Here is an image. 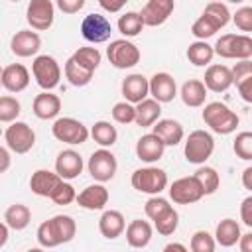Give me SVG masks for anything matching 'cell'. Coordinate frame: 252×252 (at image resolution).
I'll list each match as a JSON object with an SVG mask.
<instances>
[{
  "instance_id": "cell-1",
  "label": "cell",
  "mask_w": 252,
  "mask_h": 252,
  "mask_svg": "<svg viewBox=\"0 0 252 252\" xmlns=\"http://www.w3.org/2000/svg\"><path fill=\"white\" fill-rule=\"evenodd\" d=\"M77 234V222L69 215H55L37 226L35 238L43 248H55L59 244L71 242Z\"/></svg>"
},
{
  "instance_id": "cell-2",
  "label": "cell",
  "mask_w": 252,
  "mask_h": 252,
  "mask_svg": "<svg viewBox=\"0 0 252 252\" xmlns=\"http://www.w3.org/2000/svg\"><path fill=\"white\" fill-rule=\"evenodd\" d=\"M203 122L215 132V134H220V136H226V134H232L238 126V116L234 110H230L224 102H209L205 104L203 108Z\"/></svg>"
},
{
  "instance_id": "cell-3",
  "label": "cell",
  "mask_w": 252,
  "mask_h": 252,
  "mask_svg": "<svg viewBox=\"0 0 252 252\" xmlns=\"http://www.w3.org/2000/svg\"><path fill=\"white\" fill-rule=\"evenodd\" d=\"M215 55L224 59H250L252 37L246 33H224L215 43Z\"/></svg>"
},
{
  "instance_id": "cell-4",
  "label": "cell",
  "mask_w": 252,
  "mask_h": 252,
  "mask_svg": "<svg viewBox=\"0 0 252 252\" xmlns=\"http://www.w3.org/2000/svg\"><path fill=\"white\" fill-rule=\"evenodd\" d=\"M215 152V140L207 130H193L183 146L185 159L195 165H203Z\"/></svg>"
},
{
  "instance_id": "cell-5",
  "label": "cell",
  "mask_w": 252,
  "mask_h": 252,
  "mask_svg": "<svg viewBox=\"0 0 252 252\" xmlns=\"http://www.w3.org/2000/svg\"><path fill=\"white\" fill-rule=\"evenodd\" d=\"M130 183L136 191L146 193V195H159L165 187H167V173L161 167L156 165H148V167H140L132 173Z\"/></svg>"
},
{
  "instance_id": "cell-6",
  "label": "cell",
  "mask_w": 252,
  "mask_h": 252,
  "mask_svg": "<svg viewBox=\"0 0 252 252\" xmlns=\"http://www.w3.org/2000/svg\"><path fill=\"white\" fill-rule=\"evenodd\" d=\"M51 134L55 140H59L63 144L81 146L89 140L91 130L81 120L71 118V116H63V118H55V122L51 126Z\"/></svg>"
},
{
  "instance_id": "cell-7",
  "label": "cell",
  "mask_w": 252,
  "mask_h": 252,
  "mask_svg": "<svg viewBox=\"0 0 252 252\" xmlns=\"http://www.w3.org/2000/svg\"><path fill=\"white\" fill-rule=\"evenodd\" d=\"M106 57L110 65L116 69H132L134 65L140 63L142 53L136 43H132L128 37H122V39L110 41V45L106 47Z\"/></svg>"
},
{
  "instance_id": "cell-8",
  "label": "cell",
  "mask_w": 252,
  "mask_h": 252,
  "mask_svg": "<svg viewBox=\"0 0 252 252\" xmlns=\"http://www.w3.org/2000/svg\"><path fill=\"white\" fill-rule=\"evenodd\" d=\"M32 75L43 91H53L61 81V67L51 55H35L32 63Z\"/></svg>"
},
{
  "instance_id": "cell-9",
  "label": "cell",
  "mask_w": 252,
  "mask_h": 252,
  "mask_svg": "<svg viewBox=\"0 0 252 252\" xmlns=\"http://www.w3.org/2000/svg\"><path fill=\"white\" fill-rule=\"evenodd\" d=\"M4 142L14 154H28L35 144V132L28 122L14 120L4 132Z\"/></svg>"
},
{
  "instance_id": "cell-10",
  "label": "cell",
  "mask_w": 252,
  "mask_h": 252,
  "mask_svg": "<svg viewBox=\"0 0 252 252\" xmlns=\"http://www.w3.org/2000/svg\"><path fill=\"white\" fill-rule=\"evenodd\" d=\"M87 169L91 173V177L94 181H100V183H106L114 177L116 169H118V161H116V156L106 150V148H100L96 152L91 154L89 161H87Z\"/></svg>"
},
{
  "instance_id": "cell-11",
  "label": "cell",
  "mask_w": 252,
  "mask_h": 252,
  "mask_svg": "<svg viewBox=\"0 0 252 252\" xmlns=\"http://www.w3.org/2000/svg\"><path fill=\"white\" fill-rule=\"evenodd\" d=\"M169 199L177 205H191L197 203L205 197L199 181L195 175H187V177H179L169 185Z\"/></svg>"
},
{
  "instance_id": "cell-12",
  "label": "cell",
  "mask_w": 252,
  "mask_h": 252,
  "mask_svg": "<svg viewBox=\"0 0 252 252\" xmlns=\"http://www.w3.org/2000/svg\"><path fill=\"white\" fill-rule=\"evenodd\" d=\"M26 20L32 26V30L47 32L55 20V4L51 0H30Z\"/></svg>"
},
{
  "instance_id": "cell-13",
  "label": "cell",
  "mask_w": 252,
  "mask_h": 252,
  "mask_svg": "<svg viewBox=\"0 0 252 252\" xmlns=\"http://www.w3.org/2000/svg\"><path fill=\"white\" fill-rule=\"evenodd\" d=\"M110 33H112V24L102 14H94V12L87 14L81 22V35L89 43H102L110 39Z\"/></svg>"
},
{
  "instance_id": "cell-14",
  "label": "cell",
  "mask_w": 252,
  "mask_h": 252,
  "mask_svg": "<svg viewBox=\"0 0 252 252\" xmlns=\"http://www.w3.org/2000/svg\"><path fill=\"white\" fill-rule=\"evenodd\" d=\"M173 10H175V0H148L140 14L146 26L158 28L169 20Z\"/></svg>"
},
{
  "instance_id": "cell-15",
  "label": "cell",
  "mask_w": 252,
  "mask_h": 252,
  "mask_svg": "<svg viewBox=\"0 0 252 252\" xmlns=\"http://www.w3.org/2000/svg\"><path fill=\"white\" fill-rule=\"evenodd\" d=\"M10 49L16 57H32L37 55V51L41 49V37L37 32L32 30H20L12 35L10 41Z\"/></svg>"
},
{
  "instance_id": "cell-16",
  "label": "cell",
  "mask_w": 252,
  "mask_h": 252,
  "mask_svg": "<svg viewBox=\"0 0 252 252\" xmlns=\"http://www.w3.org/2000/svg\"><path fill=\"white\" fill-rule=\"evenodd\" d=\"M120 91H122L124 100L138 104L144 98H148V94H150V79L144 77L142 73H132L122 81Z\"/></svg>"
},
{
  "instance_id": "cell-17",
  "label": "cell",
  "mask_w": 252,
  "mask_h": 252,
  "mask_svg": "<svg viewBox=\"0 0 252 252\" xmlns=\"http://www.w3.org/2000/svg\"><path fill=\"white\" fill-rule=\"evenodd\" d=\"M165 148L167 146L163 144V140L158 134L150 132V134H144L142 138H138V142H136V156H138V159H142L146 163H154V161L163 158Z\"/></svg>"
},
{
  "instance_id": "cell-18",
  "label": "cell",
  "mask_w": 252,
  "mask_h": 252,
  "mask_svg": "<svg viewBox=\"0 0 252 252\" xmlns=\"http://www.w3.org/2000/svg\"><path fill=\"white\" fill-rule=\"evenodd\" d=\"M203 83L209 91L213 93H224L228 91L232 85H234V79H232V69L226 67V65H209L207 71H205V77H203Z\"/></svg>"
},
{
  "instance_id": "cell-19",
  "label": "cell",
  "mask_w": 252,
  "mask_h": 252,
  "mask_svg": "<svg viewBox=\"0 0 252 252\" xmlns=\"http://www.w3.org/2000/svg\"><path fill=\"white\" fill-rule=\"evenodd\" d=\"M0 81L8 93H22L30 85V71L22 63H12L2 69Z\"/></svg>"
},
{
  "instance_id": "cell-20",
  "label": "cell",
  "mask_w": 252,
  "mask_h": 252,
  "mask_svg": "<svg viewBox=\"0 0 252 252\" xmlns=\"http://www.w3.org/2000/svg\"><path fill=\"white\" fill-rule=\"evenodd\" d=\"M150 94H152V98H156L159 102H171L177 94L175 79L165 71L154 73L150 79Z\"/></svg>"
},
{
  "instance_id": "cell-21",
  "label": "cell",
  "mask_w": 252,
  "mask_h": 252,
  "mask_svg": "<svg viewBox=\"0 0 252 252\" xmlns=\"http://www.w3.org/2000/svg\"><path fill=\"white\" fill-rule=\"evenodd\" d=\"M83 165H85V163H83V158H81V154L75 152V150H63V152H59L57 158H55V171H57L63 179H67V181L79 177L81 171H83Z\"/></svg>"
},
{
  "instance_id": "cell-22",
  "label": "cell",
  "mask_w": 252,
  "mask_h": 252,
  "mask_svg": "<svg viewBox=\"0 0 252 252\" xmlns=\"http://www.w3.org/2000/svg\"><path fill=\"white\" fill-rule=\"evenodd\" d=\"M61 181H63V177L57 171L35 169L30 177V189H32V193H35L39 197H51Z\"/></svg>"
},
{
  "instance_id": "cell-23",
  "label": "cell",
  "mask_w": 252,
  "mask_h": 252,
  "mask_svg": "<svg viewBox=\"0 0 252 252\" xmlns=\"http://www.w3.org/2000/svg\"><path fill=\"white\" fill-rule=\"evenodd\" d=\"M77 203H79V207H83L87 211H102L108 203V189L100 181H96L94 185L85 187L77 195Z\"/></svg>"
},
{
  "instance_id": "cell-24",
  "label": "cell",
  "mask_w": 252,
  "mask_h": 252,
  "mask_svg": "<svg viewBox=\"0 0 252 252\" xmlns=\"http://www.w3.org/2000/svg\"><path fill=\"white\" fill-rule=\"evenodd\" d=\"M32 110L39 120H53L61 112V98L51 91H43L33 98Z\"/></svg>"
},
{
  "instance_id": "cell-25",
  "label": "cell",
  "mask_w": 252,
  "mask_h": 252,
  "mask_svg": "<svg viewBox=\"0 0 252 252\" xmlns=\"http://www.w3.org/2000/svg\"><path fill=\"white\" fill-rule=\"evenodd\" d=\"M98 230L104 238L108 240H114L118 238L124 230H126V220H124V215L120 211H114V209H108L100 215L98 219Z\"/></svg>"
},
{
  "instance_id": "cell-26",
  "label": "cell",
  "mask_w": 252,
  "mask_h": 252,
  "mask_svg": "<svg viewBox=\"0 0 252 252\" xmlns=\"http://www.w3.org/2000/svg\"><path fill=\"white\" fill-rule=\"evenodd\" d=\"M207 91H209V89L205 87L203 81H199V79H189V81H185V83L181 85L179 96H181V100H183L185 106H189V108H199V106H203L205 100H207Z\"/></svg>"
},
{
  "instance_id": "cell-27",
  "label": "cell",
  "mask_w": 252,
  "mask_h": 252,
  "mask_svg": "<svg viewBox=\"0 0 252 252\" xmlns=\"http://www.w3.org/2000/svg\"><path fill=\"white\" fill-rule=\"evenodd\" d=\"M152 132L158 134V136L163 140L165 146H177V144L183 140V136H185L181 122H177V120H173V118H159V120L152 126Z\"/></svg>"
},
{
  "instance_id": "cell-28",
  "label": "cell",
  "mask_w": 252,
  "mask_h": 252,
  "mask_svg": "<svg viewBox=\"0 0 252 252\" xmlns=\"http://www.w3.org/2000/svg\"><path fill=\"white\" fill-rule=\"evenodd\" d=\"M152 234H154L152 224L148 220H142V219H134L126 226V242L132 248H146L152 240Z\"/></svg>"
},
{
  "instance_id": "cell-29",
  "label": "cell",
  "mask_w": 252,
  "mask_h": 252,
  "mask_svg": "<svg viewBox=\"0 0 252 252\" xmlns=\"http://www.w3.org/2000/svg\"><path fill=\"white\" fill-rule=\"evenodd\" d=\"M161 116V102L156 98H144L136 104V124L142 128L154 126Z\"/></svg>"
},
{
  "instance_id": "cell-30",
  "label": "cell",
  "mask_w": 252,
  "mask_h": 252,
  "mask_svg": "<svg viewBox=\"0 0 252 252\" xmlns=\"http://www.w3.org/2000/svg\"><path fill=\"white\" fill-rule=\"evenodd\" d=\"M242 232H240V224L234 220V219H222L219 224H217V230H215V240L217 244L224 246V248H230L234 244H238Z\"/></svg>"
},
{
  "instance_id": "cell-31",
  "label": "cell",
  "mask_w": 252,
  "mask_h": 252,
  "mask_svg": "<svg viewBox=\"0 0 252 252\" xmlns=\"http://www.w3.org/2000/svg\"><path fill=\"white\" fill-rule=\"evenodd\" d=\"M213 57H215V45H209L207 39H197V41L189 43V47H187V59L195 67L211 65Z\"/></svg>"
},
{
  "instance_id": "cell-32",
  "label": "cell",
  "mask_w": 252,
  "mask_h": 252,
  "mask_svg": "<svg viewBox=\"0 0 252 252\" xmlns=\"http://www.w3.org/2000/svg\"><path fill=\"white\" fill-rule=\"evenodd\" d=\"M30 220H32V211L24 203H14L4 211V222H8L12 230H24L30 224Z\"/></svg>"
},
{
  "instance_id": "cell-33",
  "label": "cell",
  "mask_w": 252,
  "mask_h": 252,
  "mask_svg": "<svg viewBox=\"0 0 252 252\" xmlns=\"http://www.w3.org/2000/svg\"><path fill=\"white\" fill-rule=\"evenodd\" d=\"M63 73H65V79H67L73 87H85V85H89L91 79H93V75H94V71L83 67V65H81L79 61H75L73 57H69V59L65 61Z\"/></svg>"
},
{
  "instance_id": "cell-34",
  "label": "cell",
  "mask_w": 252,
  "mask_h": 252,
  "mask_svg": "<svg viewBox=\"0 0 252 252\" xmlns=\"http://www.w3.org/2000/svg\"><path fill=\"white\" fill-rule=\"evenodd\" d=\"M91 136H93V140H94L100 148H110V146H114L116 140H118L116 128H114L110 122H106V120L94 122L93 128H91Z\"/></svg>"
},
{
  "instance_id": "cell-35",
  "label": "cell",
  "mask_w": 252,
  "mask_h": 252,
  "mask_svg": "<svg viewBox=\"0 0 252 252\" xmlns=\"http://www.w3.org/2000/svg\"><path fill=\"white\" fill-rule=\"evenodd\" d=\"M144 18L140 12H126L120 16L118 20V32L124 35V37H136L140 35V32L144 30Z\"/></svg>"
},
{
  "instance_id": "cell-36",
  "label": "cell",
  "mask_w": 252,
  "mask_h": 252,
  "mask_svg": "<svg viewBox=\"0 0 252 252\" xmlns=\"http://www.w3.org/2000/svg\"><path fill=\"white\" fill-rule=\"evenodd\" d=\"M193 175L197 177V181H199V185H201V189H203L205 195H213L219 189V185H220V175L217 173V169L215 167H209L205 163L199 165V169Z\"/></svg>"
},
{
  "instance_id": "cell-37",
  "label": "cell",
  "mask_w": 252,
  "mask_h": 252,
  "mask_svg": "<svg viewBox=\"0 0 252 252\" xmlns=\"http://www.w3.org/2000/svg\"><path fill=\"white\" fill-rule=\"evenodd\" d=\"M179 224V213L173 207H167L158 219H154V228L161 234V236H169L177 230Z\"/></svg>"
},
{
  "instance_id": "cell-38",
  "label": "cell",
  "mask_w": 252,
  "mask_h": 252,
  "mask_svg": "<svg viewBox=\"0 0 252 252\" xmlns=\"http://www.w3.org/2000/svg\"><path fill=\"white\" fill-rule=\"evenodd\" d=\"M20 112H22V104L18 98H14L10 94L0 96V122L10 124L20 116Z\"/></svg>"
},
{
  "instance_id": "cell-39",
  "label": "cell",
  "mask_w": 252,
  "mask_h": 252,
  "mask_svg": "<svg viewBox=\"0 0 252 252\" xmlns=\"http://www.w3.org/2000/svg\"><path fill=\"white\" fill-rule=\"evenodd\" d=\"M219 30H220V28H219L207 14H201V16L193 22V26H191V33H193L197 39H209V37H213Z\"/></svg>"
},
{
  "instance_id": "cell-40",
  "label": "cell",
  "mask_w": 252,
  "mask_h": 252,
  "mask_svg": "<svg viewBox=\"0 0 252 252\" xmlns=\"http://www.w3.org/2000/svg\"><path fill=\"white\" fill-rule=\"evenodd\" d=\"M71 57L91 71H96V67L100 65V59H102V55L96 47H79Z\"/></svg>"
},
{
  "instance_id": "cell-41",
  "label": "cell",
  "mask_w": 252,
  "mask_h": 252,
  "mask_svg": "<svg viewBox=\"0 0 252 252\" xmlns=\"http://www.w3.org/2000/svg\"><path fill=\"white\" fill-rule=\"evenodd\" d=\"M203 14H207L219 28H224L232 20V14L228 12L226 4H222V2H211V4H207L205 10H203Z\"/></svg>"
},
{
  "instance_id": "cell-42",
  "label": "cell",
  "mask_w": 252,
  "mask_h": 252,
  "mask_svg": "<svg viewBox=\"0 0 252 252\" xmlns=\"http://www.w3.org/2000/svg\"><path fill=\"white\" fill-rule=\"evenodd\" d=\"M112 118L118 122V124H130V122H136V104L128 102V100H120L112 106Z\"/></svg>"
},
{
  "instance_id": "cell-43",
  "label": "cell",
  "mask_w": 252,
  "mask_h": 252,
  "mask_svg": "<svg viewBox=\"0 0 252 252\" xmlns=\"http://www.w3.org/2000/svg\"><path fill=\"white\" fill-rule=\"evenodd\" d=\"M232 150H234L236 158L250 161L252 159V132H240V134H236V138L232 142Z\"/></svg>"
},
{
  "instance_id": "cell-44",
  "label": "cell",
  "mask_w": 252,
  "mask_h": 252,
  "mask_svg": "<svg viewBox=\"0 0 252 252\" xmlns=\"http://www.w3.org/2000/svg\"><path fill=\"white\" fill-rule=\"evenodd\" d=\"M189 248L193 252H213L217 248V240L215 236H211L207 230H197L193 236H191V244Z\"/></svg>"
},
{
  "instance_id": "cell-45",
  "label": "cell",
  "mask_w": 252,
  "mask_h": 252,
  "mask_svg": "<svg viewBox=\"0 0 252 252\" xmlns=\"http://www.w3.org/2000/svg\"><path fill=\"white\" fill-rule=\"evenodd\" d=\"M55 205H69V203H73V201H77V191H75V187L67 181V179H63L59 185H57V189L53 191V195L49 197Z\"/></svg>"
},
{
  "instance_id": "cell-46",
  "label": "cell",
  "mask_w": 252,
  "mask_h": 252,
  "mask_svg": "<svg viewBox=\"0 0 252 252\" xmlns=\"http://www.w3.org/2000/svg\"><path fill=\"white\" fill-rule=\"evenodd\" d=\"M167 207H171L167 199H163V197H159V195H152V197L146 201L144 211H146V217H148L150 220H154V219H158Z\"/></svg>"
},
{
  "instance_id": "cell-47",
  "label": "cell",
  "mask_w": 252,
  "mask_h": 252,
  "mask_svg": "<svg viewBox=\"0 0 252 252\" xmlns=\"http://www.w3.org/2000/svg\"><path fill=\"white\" fill-rule=\"evenodd\" d=\"M232 22L240 32H252V6H242L232 14Z\"/></svg>"
},
{
  "instance_id": "cell-48",
  "label": "cell",
  "mask_w": 252,
  "mask_h": 252,
  "mask_svg": "<svg viewBox=\"0 0 252 252\" xmlns=\"http://www.w3.org/2000/svg\"><path fill=\"white\" fill-rule=\"evenodd\" d=\"M250 75H252V61L250 59H238V63H234V67H232L234 85H238L242 79H246Z\"/></svg>"
},
{
  "instance_id": "cell-49",
  "label": "cell",
  "mask_w": 252,
  "mask_h": 252,
  "mask_svg": "<svg viewBox=\"0 0 252 252\" xmlns=\"http://www.w3.org/2000/svg\"><path fill=\"white\" fill-rule=\"evenodd\" d=\"M55 6L63 12V14H77L83 10L85 0H55Z\"/></svg>"
},
{
  "instance_id": "cell-50",
  "label": "cell",
  "mask_w": 252,
  "mask_h": 252,
  "mask_svg": "<svg viewBox=\"0 0 252 252\" xmlns=\"http://www.w3.org/2000/svg\"><path fill=\"white\" fill-rule=\"evenodd\" d=\"M240 220L252 228V195H248L240 203Z\"/></svg>"
},
{
  "instance_id": "cell-51",
  "label": "cell",
  "mask_w": 252,
  "mask_h": 252,
  "mask_svg": "<svg viewBox=\"0 0 252 252\" xmlns=\"http://www.w3.org/2000/svg\"><path fill=\"white\" fill-rule=\"evenodd\" d=\"M236 89H238V93H240L242 100H246V102H250V104H252V75H250V77H246V79H242V81L236 85Z\"/></svg>"
},
{
  "instance_id": "cell-52",
  "label": "cell",
  "mask_w": 252,
  "mask_h": 252,
  "mask_svg": "<svg viewBox=\"0 0 252 252\" xmlns=\"http://www.w3.org/2000/svg\"><path fill=\"white\" fill-rule=\"evenodd\" d=\"M126 2H128V0H98L100 8H102L104 12H110V14L120 12V10L126 6Z\"/></svg>"
},
{
  "instance_id": "cell-53",
  "label": "cell",
  "mask_w": 252,
  "mask_h": 252,
  "mask_svg": "<svg viewBox=\"0 0 252 252\" xmlns=\"http://www.w3.org/2000/svg\"><path fill=\"white\" fill-rule=\"evenodd\" d=\"M238 248H240V252H252V230L240 236V240H238Z\"/></svg>"
},
{
  "instance_id": "cell-54",
  "label": "cell",
  "mask_w": 252,
  "mask_h": 252,
  "mask_svg": "<svg viewBox=\"0 0 252 252\" xmlns=\"http://www.w3.org/2000/svg\"><path fill=\"white\" fill-rule=\"evenodd\" d=\"M10 152H12V150H10L8 146L0 150V158H2V165H0V171H2V173H4V171L10 167Z\"/></svg>"
},
{
  "instance_id": "cell-55",
  "label": "cell",
  "mask_w": 252,
  "mask_h": 252,
  "mask_svg": "<svg viewBox=\"0 0 252 252\" xmlns=\"http://www.w3.org/2000/svg\"><path fill=\"white\" fill-rule=\"evenodd\" d=\"M242 185H244V189H248L252 193V165L242 171Z\"/></svg>"
},
{
  "instance_id": "cell-56",
  "label": "cell",
  "mask_w": 252,
  "mask_h": 252,
  "mask_svg": "<svg viewBox=\"0 0 252 252\" xmlns=\"http://www.w3.org/2000/svg\"><path fill=\"white\" fill-rule=\"evenodd\" d=\"M8 230H10L8 222L2 220V224H0V248H2V246L6 244V240H8Z\"/></svg>"
},
{
  "instance_id": "cell-57",
  "label": "cell",
  "mask_w": 252,
  "mask_h": 252,
  "mask_svg": "<svg viewBox=\"0 0 252 252\" xmlns=\"http://www.w3.org/2000/svg\"><path fill=\"white\" fill-rule=\"evenodd\" d=\"M165 252H171V250H179V252H187V246H183V244H177V242H169V244H165V248H163Z\"/></svg>"
},
{
  "instance_id": "cell-58",
  "label": "cell",
  "mask_w": 252,
  "mask_h": 252,
  "mask_svg": "<svg viewBox=\"0 0 252 252\" xmlns=\"http://www.w3.org/2000/svg\"><path fill=\"white\" fill-rule=\"evenodd\" d=\"M230 4H240V2H244V0H228Z\"/></svg>"
},
{
  "instance_id": "cell-59",
  "label": "cell",
  "mask_w": 252,
  "mask_h": 252,
  "mask_svg": "<svg viewBox=\"0 0 252 252\" xmlns=\"http://www.w3.org/2000/svg\"><path fill=\"white\" fill-rule=\"evenodd\" d=\"M10 2H20V0H10Z\"/></svg>"
}]
</instances>
